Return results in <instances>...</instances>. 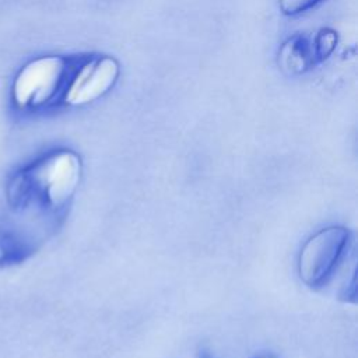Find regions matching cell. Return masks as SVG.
Segmentation results:
<instances>
[{"label":"cell","instance_id":"1","mask_svg":"<svg viewBox=\"0 0 358 358\" xmlns=\"http://www.w3.org/2000/svg\"><path fill=\"white\" fill-rule=\"evenodd\" d=\"M67 78V62L62 56H42L27 63L13 84V99L21 109L48 103Z\"/></svg>","mask_w":358,"mask_h":358},{"label":"cell","instance_id":"2","mask_svg":"<svg viewBox=\"0 0 358 358\" xmlns=\"http://www.w3.org/2000/svg\"><path fill=\"white\" fill-rule=\"evenodd\" d=\"M344 227H327L312 235L301 249L298 273L309 287H320L334 273L348 243Z\"/></svg>","mask_w":358,"mask_h":358},{"label":"cell","instance_id":"3","mask_svg":"<svg viewBox=\"0 0 358 358\" xmlns=\"http://www.w3.org/2000/svg\"><path fill=\"white\" fill-rule=\"evenodd\" d=\"M119 63L112 56H96L83 63L64 92V102L71 106L91 103L103 96L117 81Z\"/></svg>","mask_w":358,"mask_h":358},{"label":"cell","instance_id":"4","mask_svg":"<svg viewBox=\"0 0 358 358\" xmlns=\"http://www.w3.org/2000/svg\"><path fill=\"white\" fill-rule=\"evenodd\" d=\"M81 162L73 151H57L46 157L34 168V178L39 180L52 206L67 203L77 189Z\"/></svg>","mask_w":358,"mask_h":358},{"label":"cell","instance_id":"5","mask_svg":"<svg viewBox=\"0 0 358 358\" xmlns=\"http://www.w3.org/2000/svg\"><path fill=\"white\" fill-rule=\"evenodd\" d=\"M322 0H280V8L285 15H296L315 7Z\"/></svg>","mask_w":358,"mask_h":358},{"label":"cell","instance_id":"6","mask_svg":"<svg viewBox=\"0 0 358 358\" xmlns=\"http://www.w3.org/2000/svg\"><path fill=\"white\" fill-rule=\"evenodd\" d=\"M259 358H274V357H259Z\"/></svg>","mask_w":358,"mask_h":358}]
</instances>
